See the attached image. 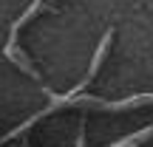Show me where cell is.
Wrapping results in <instances>:
<instances>
[{
	"label": "cell",
	"instance_id": "cell-2",
	"mask_svg": "<svg viewBox=\"0 0 153 147\" xmlns=\"http://www.w3.org/2000/svg\"><path fill=\"white\" fill-rule=\"evenodd\" d=\"M43 9H54V0H31V6H28L26 11H23L20 17H17L14 23H11V31H9V43H6V48H3V54L9 57L11 62H14L20 71H26L28 76H34V79H43V76L37 74V68L31 65V60H28L26 54H23V48H20V43H17V37H20V28L26 26L28 20H31L34 14H40Z\"/></svg>",
	"mask_w": 153,
	"mask_h": 147
},
{
	"label": "cell",
	"instance_id": "cell-1",
	"mask_svg": "<svg viewBox=\"0 0 153 147\" xmlns=\"http://www.w3.org/2000/svg\"><path fill=\"white\" fill-rule=\"evenodd\" d=\"M111 43H114V31H105L102 43H99V45H97V51H94V60H91V68H88V74L82 76V82H79L76 88H71L68 93H60V96H57V93H51L48 88H43V91L51 96L48 108H45V110H40V113H34L28 122H23V125H20V127H14L11 133H6V136L0 139V144H3V142H9V139H14V136H20V133H23V130H28L34 122H40L43 116L54 113V110L65 108V105H79V108H99V110H131V108H139V105H153V93H136V96L119 99V102H108V99H99V96H88V93H82V88H85L88 82L97 76L99 65L105 62V54L111 51Z\"/></svg>",
	"mask_w": 153,
	"mask_h": 147
},
{
	"label": "cell",
	"instance_id": "cell-3",
	"mask_svg": "<svg viewBox=\"0 0 153 147\" xmlns=\"http://www.w3.org/2000/svg\"><path fill=\"white\" fill-rule=\"evenodd\" d=\"M150 136H153V125H148V127H142V130H136V133H131V136H125V139H119V142H114V144H108V147H139L142 142H148Z\"/></svg>",
	"mask_w": 153,
	"mask_h": 147
}]
</instances>
